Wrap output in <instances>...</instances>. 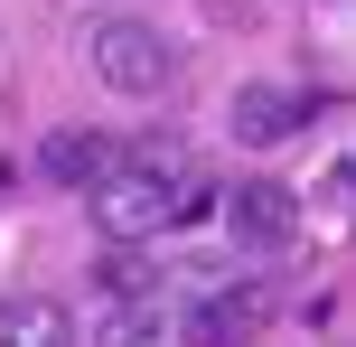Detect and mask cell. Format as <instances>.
Wrapping results in <instances>:
<instances>
[{
	"label": "cell",
	"instance_id": "cell-1",
	"mask_svg": "<svg viewBox=\"0 0 356 347\" xmlns=\"http://www.w3.org/2000/svg\"><path fill=\"white\" fill-rule=\"evenodd\" d=\"M85 197H94V235L104 244H150V235H169V225H197L216 207V188L197 179V169H150V160L122 150Z\"/></svg>",
	"mask_w": 356,
	"mask_h": 347
},
{
	"label": "cell",
	"instance_id": "cell-2",
	"mask_svg": "<svg viewBox=\"0 0 356 347\" xmlns=\"http://www.w3.org/2000/svg\"><path fill=\"white\" fill-rule=\"evenodd\" d=\"M94 75H104L113 94H160L178 75V56H169V38L150 29V19H104V29H94Z\"/></svg>",
	"mask_w": 356,
	"mask_h": 347
},
{
	"label": "cell",
	"instance_id": "cell-3",
	"mask_svg": "<svg viewBox=\"0 0 356 347\" xmlns=\"http://www.w3.org/2000/svg\"><path fill=\"white\" fill-rule=\"evenodd\" d=\"M225 225L244 244H291L300 235V197L282 179H244V188H225Z\"/></svg>",
	"mask_w": 356,
	"mask_h": 347
},
{
	"label": "cell",
	"instance_id": "cell-4",
	"mask_svg": "<svg viewBox=\"0 0 356 347\" xmlns=\"http://www.w3.org/2000/svg\"><path fill=\"white\" fill-rule=\"evenodd\" d=\"M113 160H122V150H113L104 131H85V122H66V131H47V141H38V169H47L56 188H94Z\"/></svg>",
	"mask_w": 356,
	"mask_h": 347
},
{
	"label": "cell",
	"instance_id": "cell-5",
	"mask_svg": "<svg viewBox=\"0 0 356 347\" xmlns=\"http://www.w3.org/2000/svg\"><path fill=\"white\" fill-rule=\"evenodd\" d=\"M0 347H75L66 300H47V291H10V300H0Z\"/></svg>",
	"mask_w": 356,
	"mask_h": 347
},
{
	"label": "cell",
	"instance_id": "cell-6",
	"mask_svg": "<svg viewBox=\"0 0 356 347\" xmlns=\"http://www.w3.org/2000/svg\"><path fill=\"white\" fill-rule=\"evenodd\" d=\"M300 131V94H282V85H244L234 94V141H291Z\"/></svg>",
	"mask_w": 356,
	"mask_h": 347
},
{
	"label": "cell",
	"instance_id": "cell-7",
	"mask_svg": "<svg viewBox=\"0 0 356 347\" xmlns=\"http://www.w3.org/2000/svg\"><path fill=\"white\" fill-rule=\"evenodd\" d=\"M94 347H160V300H150V291L104 300V329H94Z\"/></svg>",
	"mask_w": 356,
	"mask_h": 347
},
{
	"label": "cell",
	"instance_id": "cell-8",
	"mask_svg": "<svg viewBox=\"0 0 356 347\" xmlns=\"http://www.w3.org/2000/svg\"><path fill=\"white\" fill-rule=\"evenodd\" d=\"M328 225H338V235H356V169H338V179H328Z\"/></svg>",
	"mask_w": 356,
	"mask_h": 347
}]
</instances>
